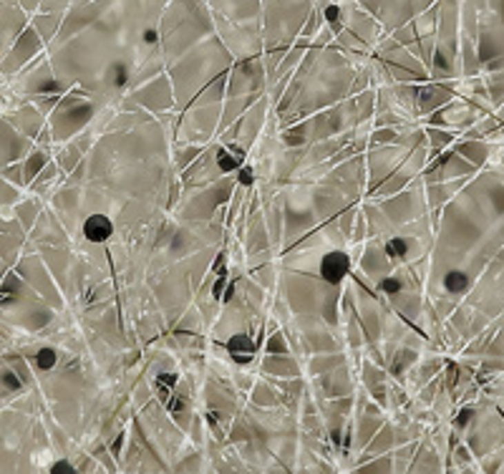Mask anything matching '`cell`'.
<instances>
[{"label":"cell","instance_id":"cell-11","mask_svg":"<svg viewBox=\"0 0 504 474\" xmlns=\"http://www.w3.org/2000/svg\"><path fill=\"white\" fill-rule=\"evenodd\" d=\"M237 177H240V184H252V182H255V172H252L250 167H245V164L237 169Z\"/></svg>","mask_w":504,"mask_h":474},{"label":"cell","instance_id":"cell-1","mask_svg":"<svg viewBox=\"0 0 504 474\" xmlns=\"http://www.w3.org/2000/svg\"><path fill=\"white\" fill-rule=\"evenodd\" d=\"M351 255L345 250H330L321 257V265H318V275L325 280V283H341L343 277H348L351 273Z\"/></svg>","mask_w":504,"mask_h":474},{"label":"cell","instance_id":"cell-6","mask_svg":"<svg viewBox=\"0 0 504 474\" xmlns=\"http://www.w3.org/2000/svg\"><path fill=\"white\" fill-rule=\"evenodd\" d=\"M383 253H386V257H391V260H406L411 253V240L409 237H391V240H386V245H383Z\"/></svg>","mask_w":504,"mask_h":474},{"label":"cell","instance_id":"cell-8","mask_svg":"<svg viewBox=\"0 0 504 474\" xmlns=\"http://www.w3.org/2000/svg\"><path fill=\"white\" fill-rule=\"evenodd\" d=\"M33 364H36V368H41V371H51L53 366L59 364V350L51 348V346H46V348H41L36 353Z\"/></svg>","mask_w":504,"mask_h":474},{"label":"cell","instance_id":"cell-10","mask_svg":"<svg viewBox=\"0 0 504 474\" xmlns=\"http://www.w3.org/2000/svg\"><path fill=\"white\" fill-rule=\"evenodd\" d=\"M379 288L383 293H388V295H399V293H401V277H396V275H388V277H383V280H381L379 283Z\"/></svg>","mask_w":504,"mask_h":474},{"label":"cell","instance_id":"cell-5","mask_svg":"<svg viewBox=\"0 0 504 474\" xmlns=\"http://www.w3.org/2000/svg\"><path fill=\"white\" fill-rule=\"evenodd\" d=\"M472 288V277L464 270H449L444 275V290L449 295H464Z\"/></svg>","mask_w":504,"mask_h":474},{"label":"cell","instance_id":"cell-2","mask_svg":"<svg viewBox=\"0 0 504 474\" xmlns=\"http://www.w3.org/2000/svg\"><path fill=\"white\" fill-rule=\"evenodd\" d=\"M83 237L88 242H96V245H101L106 242L109 237H114V219L109 215H103V212H96V215H88L83 219Z\"/></svg>","mask_w":504,"mask_h":474},{"label":"cell","instance_id":"cell-9","mask_svg":"<svg viewBox=\"0 0 504 474\" xmlns=\"http://www.w3.org/2000/svg\"><path fill=\"white\" fill-rule=\"evenodd\" d=\"M174 386H177V376H174V373H161L159 379L154 381V388H157V394H159L161 402H164L167 396L174 394Z\"/></svg>","mask_w":504,"mask_h":474},{"label":"cell","instance_id":"cell-7","mask_svg":"<svg viewBox=\"0 0 504 474\" xmlns=\"http://www.w3.org/2000/svg\"><path fill=\"white\" fill-rule=\"evenodd\" d=\"M129 76H132V71H129V66H126L124 61H114L109 66V71H106V81L114 88H124L129 83Z\"/></svg>","mask_w":504,"mask_h":474},{"label":"cell","instance_id":"cell-13","mask_svg":"<svg viewBox=\"0 0 504 474\" xmlns=\"http://www.w3.org/2000/svg\"><path fill=\"white\" fill-rule=\"evenodd\" d=\"M469 416H472V411H461V414H459V424H467Z\"/></svg>","mask_w":504,"mask_h":474},{"label":"cell","instance_id":"cell-3","mask_svg":"<svg viewBox=\"0 0 504 474\" xmlns=\"http://www.w3.org/2000/svg\"><path fill=\"white\" fill-rule=\"evenodd\" d=\"M227 350H230L232 361H237V364H248V361H252V356H255V343H252L250 336H245V333H237V336H232L227 341Z\"/></svg>","mask_w":504,"mask_h":474},{"label":"cell","instance_id":"cell-12","mask_svg":"<svg viewBox=\"0 0 504 474\" xmlns=\"http://www.w3.org/2000/svg\"><path fill=\"white\" fill-rule=\"evenodd\" d=\"M51 474H79V472H76V469H73L68 462L61 460V462H56V464L51 467Z\"/></svg>","mask_w":504,"mask_h":474},{"label":"cell","instance_id":"cell-4","mask_svg":"<svg viewBox=\"0 0 504 474\" xmlns=\"http://www.w3.org/2000/svg\"><path fill=\"white\" fill-rule=\"evenodd\" d=\"M242 164H245V152H242L237 144H230V146H225V149H219V152H217L219 172L230 175V172H237Z\"/></svg>","mask_w":504,"mask_h":474}]
</instances>
